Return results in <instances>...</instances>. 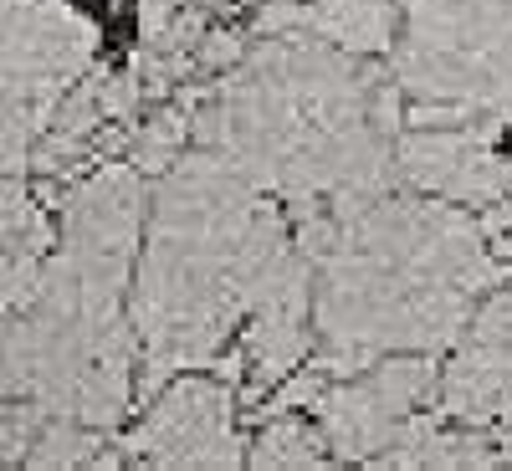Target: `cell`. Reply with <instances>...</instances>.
<instances>
[{"label":"cell","mask_w":512,"mask_h":471,"mask_svg":"<svg viewBox=\"0 0 512 471\" xmlns=\"http://www.w3.org/2000/svg\"><path fill=\"white\" fill-rule=\"evenodd\" d=\"M6 395H16V379H11V369H6V359H0V400Z\"/></svg>","instance_id":"obj_17"},{"label":"cell","mask_w":512,"mask_h":471,"mask_svg":"<svg viewBox=\"0 0 512 471\" xmlns=\"http://www.w3.org/2000/svg\"><path fill=\"white\" fill-rule=\"evenodd\" d=\"M123 456L139 466H246L236 425V384L226 374H180L149 400L144 420L123 436Z\"/></svg>","instance_id":"obj_5"},{"label":"cell","mask_w":512,"mask_h":471,"mask_svg":"<svg viewBox=\"0 0 512 471\" xmlns=\"http://www.w3.org/2000/svg\"><path fill=\"white\" fill-rule=\"evenodd\" d=\"M292 216L236 164L195 149L159 175L139 246L128 318L139 333V395L154 400L169 374L216 364L246 323L262 282L292 256Z\"/></svg>","instance_id":"obj_3"},{"label":"cell","mask_w":512,"mask_h":471,"mask_svg":"<svg viewBox=\"0 0 512 471\" xmlns=\"http://www.w3.org/2000/svg\"><path fill=\"white\" fill-rule=\"evenodd\" d=\"M313 415L328 436L333 461H374L395 446L400 425H405V415L379 395V384L364 369L344 374V379H328V390L318 395Z\"/></svg>","instance_id":"obj_8"},{"label":"cell","mask_w":512,"mask_h":471,"mask_svg":"<svg viewBox=\"0 0 512 471\" xmlns=\"http://www.w3.org/2000/svg\"><path fill=\"white\" fill-rule=\"evenodd\" d=\"M441 415L461 425H502L512 410V344L466 338L441 369Z\"/></svg>","instance_id":"obj_9"},{"label":"cell","mask_w":512,"mask_h":471,"mask_svg":"<svg viewBox=\"0 0 512 471\" xmlns=\"http://www.w3.org/2000/svg\"><path fill=\"white\" fill-rule=\"evenodd\" d=\"M123 451H108V431H93L82 420L47 415L31 441L26 466H118Z\"/></svg>","instance_id":"obj_12"},{"label":"cell","mask_w":512,"mask_h":471,"mask_svg":"<svg viewBox=\"0 0 512 471\" xmlns=\"http://www.w3.org/2000/svg\"><path fill=\"white\" fill-rule=\"evenodd\" d=\"M395 77L410 123H512V0H400Z\"/></svg>","instance_id":"obj_4"},{"label":"cell","mask_w":512,"mask_h":471,"mask_svg":"<svg viewBox=\"0 0 512 471\" xmlns=\"http://www.w3.org/2000/svg\"><path fill=\"white\" fill-rule=\"evenodd\" d=\"M318 349L313 328V262L292 251L277 262V272L262 282L256 303L241 323V359L256 390H272L297 364H308Z\"/></svg>","instance_id":"obj_7"},{"label":"cell","mask_w":512,"mask_h":471,"mask_svg":"<svg viewBox=\"0 0 512 471\" xmlns=\"http://www.w3.org/2000/svg\"><path fill=\"white\" fill-rule=\"evenodd\" d=\"M502 118L425 123L395 139V175L420 195L482 210L512 195V154L497 149Z\"/></svg>","instance_id":"obj_6"},{"label":"cell","mask_w":512,"mask_h":471,"mask_svg":"<svg viewBox=\"0 0 512 471\" xmlns=\"http://www.w3.org/2000/svg\"><path fill=\"white\" fill-rule=\"evenodd\" d=\"M246 31H236V26H210L205 31V41L195 47V67H200V77H221V72H231L241 57H246Z\"/></svg>","instance_id":"obj_15"},{"label":"cell","mask_w":512,"mask_h":471,"mask_svg":"<svg viewBox=\"0 0 512 471\" xmlns=\"http://www.w3.org/2000/svg\"><path fill=\"white\" fill-rule=\"evenodd\" d=\"M328 436L318 420H303L297 410L287 415H267L262 431L246 441V466L256 471H297V466H328Z\"/></svg>","instance_id":"obj_11"},{"label":"cell","mask_w":512,"mask_h":471,"mask_svg":"<svg viewBox=\"0 0 512 471\" xmlns=\"http://www.w3.org/2000/svg\"><path fill=\"white\" fill-rule=\"evenodd\" d=\"M303 31L349 57H390L400 41V0H303Z\"/></svg>","instance_id":"obj_10"},{"label":"cell","mask_w":512,"mask_h":471,"mask_svg":"<svg viewBox=\"0 0 512 471\" xmlns=\"http://www.w3.org/2000/svg\"><path fill=\"white\" fill-rule=\"evenodd\" d=\"M190 108L175 103V108H159L154 118H144L134 134H128V164L144 169V175H164L169 164H180L185 149H190Z\"/></svg>","instance_id":"obj_14"},{"label":"cell","mask_w":512,"mask_h":471,"mask_svg":"<svg viewBox=\"0 0 512 471\" xmlns=\"http://www.w3.org/2000/svg\"><path fill=\"white\" fill-rule=\"evenodd\" d=\"M374 82L364 57L308 31L262 36L231 72L195 82L190 139L303 221L333 195H379L400 180L395 139L369 118Z\"/></svg>","instance_id":"obj_2"},{"label":"cell","mask_w":512,"mask_h":471,"mask_svg":"<svg viewBox=\"0 0 512 471\" xmlns=\"http://www.w3.org/2000/svg\"><path fill=\"white\" fill-rule=\"evenodd\" d=\"M57 246V231L47 221V210L31 200V190L16 175H0V262L16 251H41L47 256Z\"/></svg>","instance_id":"obj_13"},{"label":"cell","mask_w":512,"mask_h":471,"mask_svg":"<svg viewBox=\"0 0 512 471\" xmlns=\"http://www.w3.org/2000/svg\"><path fill=\"white\" fill-rule=\"evenodd\" d=\"M466 338H487V344H512V282L492 287V292L482 297V303H477Z\"/></svg>","instance_id":"obj_16"},{"label":"cell","mask_w":512,"mask_h":471,"mask_svg":"<svg viewBox=\"0 0 512 471\" xmlns=\"http://www.w3.org/2000/svg\"><path fill=\"white\" fill-rule=\"evenodd\" d=\"M333 246L313 262L318 359L333 379L384 354H441L512 277L466 205L441 195H333Z\"/></svg>","instance_id":"obj_1"}]
</instances>
